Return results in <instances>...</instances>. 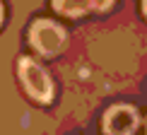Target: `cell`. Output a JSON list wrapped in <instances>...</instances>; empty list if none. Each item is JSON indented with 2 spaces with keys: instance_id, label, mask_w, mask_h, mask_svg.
I'll use <instances>...</instances> for the list:
<instances>
[{
  "instance_id": "obj_1",
  "label": "cell",
  "mask_w": 147,
  "mask_h": 135,
  "mask_svg": "<svg viewBox=\"0 0 147 135\" xmlns=\"http://www.w3.org/2000/svg\"><path fill=\"white\" fill-rule=\"evenodd\" d=\"M17 72H20V80L27 89V94L32 99L46 104L53 99V82H51V75L36 63L34 58H20L17 60Z\"/></svg>"
},
{
  "instance_id": "obj_2",
  "label": "cell",
  "mask_w": 147,
  "mask_h": 135,
  "mask_svg": "<svg viewBox=\"0 0 147 135\" xmlns=\"http://www.w3.org/2000/svg\"><path fill=\"white\" fill-rule=\"evenodd\" d=\"M65 41H68V34L60 27L58 22L53 20H36L32 27H29V44H32L41 56H58L65 48Z\"/></svg>"
},
{
  "instance_id": "obj_3",
  "label": "cell",
  "mask_w": 147,
  "mask_h": 135,
  "mask_svg": "<svg viewBox=\"0 0 147 135\" xmlns=\"http://www.w3.org/2000/svg\"><path fill=\"white\" fill-rule=\"evenodd\" d=\"M140 126V113L130 104H116L104 113V133L106 135H133Z\"/></svg>"
},
{
  "instance_id": "obj_4",
  "label": "cell",
  "mask_w": 147,
  "mask_h": 135,
  "mask_svg": "<svg viewBox=\"0 0 147 135\" xmlns=\"http://www.w3.org/2000/svg\"><path fill=\"white\" fill-rule=\"evenodd\" d=\"M53 7L65 17H80L89 10V0H53Z\"/></svg>"
},
{
  "instance_id": "obj_5",
  "label": "cell",
  "mask_w": 147,
  "mask_h": 135,
  "mask_svg": "<svg viewBox=\"0 0 147 135\" xmlns=\"http://www.w3.org/2000/svg\"><path fill=\"white\" fill-rule=\"evenodd\" d=\"M113 0H89V10H109Z\"/></svg>"
},
{
  "instance_id": "obj_6",
  "label": "cell",
  "mask_w": 147,
  "mask_h": 135,
  "mask_svg": "<svg viewBox=\"0 0 147 135\" xmlns=\"http://www.w3.org/2000/svg\"><path fill=\"white\" fill-rule=\"evenodd\" d=\"M142 10H145V15H147V0H142Z\"/></svg>"
},
{
  "instance_id": "obj_7",
  "label": "cell",
  "mask_w": 147,
  "mask_h": 135,
  "mask_svg": "<svg viewBox=\"0 0 147 135\" xmlns=\"http://www.w3.org/2000/svg\"><path fill=\"white\" fill-rule=\"evenodd\" d=\"M0 22H3V5H0Z\"/></svg>"
},
{
  "instance_id": "obj_8",
  "label": "cell",
  "mask_w": 147,
  "mask_h": 135,
  "mask_svg": "<svg viewBox=\"0 0 147 135\" xmlns=\"http://www.w3.org/2000/svg\"><path fill=\"white\" fill-rule=\"evenodd\" d=\"M145 126H147V121H145Z\"/></svg>"
}]
</instances>
